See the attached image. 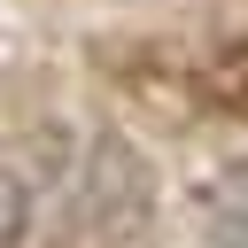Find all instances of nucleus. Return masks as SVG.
<instances>
[{
  "label": "nucleus",
  "mask_w": 248,
  "mask_h": 248,
  "mask_svg": "<svg viewBox=\"0 0 248 248\" xmlns=\"http://www.w3.org/2000/svg\"><path fill=\"white\" fill-rule=\"evenodd\" d=\"M23 240V186L0 170V248H16Z\"/></svg>",
  "instance_id": "nucleus-1"
}]
</instances>
